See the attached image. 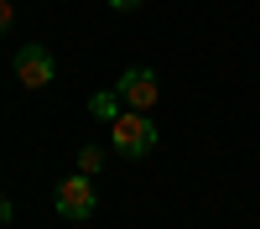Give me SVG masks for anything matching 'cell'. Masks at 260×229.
Listing matches in <instances>:
<instances>
[{
	"instance_id": "obj_1",
	"label": "cell",
	"mask_w": 260,
	"mask_h": 229,
	"mask_svg": "<svg viewBox=\"0 0 260 229\" xmlns=\"http://www.w3.org/2000/svg\"><path fill=\"white\" fill-rule=\"evenodd\" d=\"M110 141H115V151H120V156L141 161V156L156 151V125H151L146 110H120V115L110 120Z\"/></svg>"
},
{
	"instance_id": "obj_2",
	"label": "cell",
	"mask_w": 260,
	"mask_h": 229,
	"mask_svg": "<svg viewBox=\"0 0 260 229\" xmlns=\"http://www.w3.org/2000/svg\"><path fill=\"white\" fill-rule=\"evenodd\" d=\"M52 203H57V214H62V219H94V208H99V187H94L89 172H73V177H62V182H57Z\"/></svg>"
},
{
	"instance_id": "obj_3",
	"label": "cell",
	"mask_w": 260,
	"mask_h": 229,
	"mask_svg": "<svg viewBox=\"0 0 260 229\" xmlns=\"http://www.w3.org/2000/svg\"><path fill=\"white\" fill-rule=\"evenodd\" d=\"M16 78H21V89H47V83L57 78V57L42 47V42H26V47L16 52Z\"/></svg>"
},
{
	"instance_id": "obj_4",
	"label": "cell",
	"mask_w": 260,
	"mask_h": 229,
	"mask_svg": "<svg viewBox=\"0 0 260 229\" xmlns=\"http://www.w3.org/2000/svg\"><path fill=\"white\" fill-rule=\"evenodd\" d=\"M115 89H120V99L130 104V110H151V104L161 99L156 94V73H151V68H125Z\"/></svg>"
},
{
	"instance_id": "obj_5",
	"label": "cell",
	"mask_w": 260,
	"mask_h": 229,
	"mask_svg": "<svg viewBox=\"0 0 260 229\" xmlns=\"http://www.w3.org/2000/svg\"><path fill=\"white\" fill-rule=\"evenodd\" d=\"M89 115H94V120H115V115H120V89L94 94V99H89Z\"/></svg>"
},
{
	"instance_id": "obj_6",
	"label": "cell",
	"mask_w": 260,
	"mask_h": 229,
	"mask_svg": "<svg viewBox=\"0 0 260 229\" xmlns=\"http://www.w3.org/2000/svg\"><path fill=\"white\" fill-rule=\"evenodd\" d=\"M11 21H16V6H11V0H0V37L11 31Z\"/></svg>"
},
{
	"instance_id": "obj_7",
	"label": "cell",
	"mask_w": 260,
	"mask_h": 229,
	"mask_svg": "<svg viewBox=\"0 0 260 229\" xmlns=\"http://www.w3.org/2000/svg\"><path fill=\"white\" fill-rule=\"evenodd\" d=\"M78 167H83V172H99V151H94V146H89V151L78 156Z\"/></svg>"
},
{
	"instance_id": "obj_8",
	"label": "cell",
	"mask_w": 260,
	"mask_h": 229,
	"mask_svg": "<svg viewBox=\"0 0 260 229\" xmlns=\"http://www.w3.org/2000/svg\"><path fill=\"white\" fill-rule=\"evenodd\" d=\"M6 219H11V198L0 193V229H6Z\"/></svg>"
},
{
	"instance_id": "obj_9",
	"label": "cell",
	"mask_w": 260,
	"mask_h": 229,
	"mask_svg": "<svg viewBox=\"0 0 260 229\" xmlns=\"http://www.w3.org/2000/svg\"><path fill=\"white\" fill-rule=\"evenodd\" d=\"M110 6H115V11H136L141 0H110Z\"/></svg>"
}]
</instances>
